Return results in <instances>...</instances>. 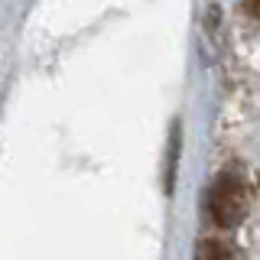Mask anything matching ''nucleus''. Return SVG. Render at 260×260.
Segmentation results:
<instances>
[{"mask_svg": "<svg viewBox=\"0 0 260 260\" xmlns=\"http://www.w3.org/2000/svg\"><path fill=\"white\" fill-rule=\"evenodd\" d=\"M208 211L215 218V224H221V228H234L247 215V189H244V182L238 176L224 173L215 179V185L208 192Z\"/></svg>", "mask_w": 260, "mask_h": 260, "instance_id": "obj_1", "label": "nucleus"}, {"mask_svg": "<svg viewBox=\"0 0 260 260\" xmlns=\"http://www.w3.org/2000/svg\"><path fill=\"white\" fill-rule=\"evenodd\" d=\"M195 260H238V250H234L231 244H224V241L208 238V241L199 244V254H195Z\"/></svg>", "mask_w": 260, "mask_h": 260, "instance_id": "obj_2", "label": "nucleus"}, {"mask_svg": "<svg viewBox=\"0 0 260 260\" xmlns=\"http://www.w3.org/2000/svg\"><path fill=\"white\" fill-rule=\"evenodd\" d=\"M247 10L254 13V20H260V0H247Z\"/></svg>", "mask_w": 260, "mask_h": 260, "instance_id": "obj_3", "label": "nucleus"}]
</instances>
